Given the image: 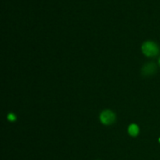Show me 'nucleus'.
I'll use <instances>...</instances> for the list:
<instances>
[{
    "mask_svg": "<svg viewBox=\"0 0 160 160\" xmlns=\"http://www.w3.org/2000/svg\"><path fill=\"white\" fill-rule=\"evenodd\" d=\"M142 52L148 57H154L157 56L159 52V46L155 42H150V41L145 42L142 45Z\"/></svg>",
    "mask_w": 160,
    "mask_h": 160,
    "instance_id": "f257e3e1",
    "label": "nucleus"
},
{
    "mask_svg": "<svg viewBox=\"0 0 160 160\" xmlns=\"http://www.w3.org/2000/svg\"><path fill=\"white\" fill-rule=\"evenodd\" d=\"M159 142H160V138H159Z\"/></svg>",
    "mask_w": 160,
    "mask_h": 160,
    "instance_id": "0eeeda50",
    "label": "nucleus"
},
{
    "mask_svg": "<svg viewBox=\"0 0 160 160\" xmlns=\"http://www.w3.org/2000/svg\"><path fill=\"white\" fill-rule=\"evenodd\" d=\"M7 119L9 120V121L13 122V121H15L16 120H17V117H16V116H15V114L9 113V115H8Z\"/></svg>",
    "mask_w": 160,
    "mask_h": 160,
    "instance_id": "39448f33",
    "label": "nucleus"
},
{
    "mask_svg": "<svg viewBox=\"0 0 160 160\" xmlns=\"http://www.w3.org/2000/svg\"><path fill=\"white\" fill-rule=\"evenodd\" d=\"M100 120L105 125L112 124L116 120V115L111 110L106 109L100 114Z\"/></svg>",
    "mask_w": 160,
    "mask_h": 160,
    "instance_id": "f03ea898",
    "label": "nucleus"
},
{
    "mask_svg": "<svg viewBox=\"0 0 160 160\" xmlns=\"http://www.w3.org/2000/svg\"><path fill=\"white\" fill-rule=\"evenodd\" d=\"M156 70H157V67L153 62H150V63L145 64L142 68V74L144 76H151L156 73Z\"/></svg>",
    "mask_w": 160,
    "mask_h": 160,
    "instance_id": "7ed1b4c3",
    "label": "nucleus"
},
{
    "mask_svg": "<svg viewBox=\"0 0 160 160\" xmlns=\"http://www.w3.org/2000/svg\"><path fill=\"white\" fill-rule=\"evenodd\" d=\"M159 66H160V58L159 59Z\"/></svg>",
    "mask_w": 160,
    "mask_h": 160,
    "instance_id": "423d86ee",
    "label": "nucleus"
},
{
    "mask_svg": "<svg viewBox=\"0 0 160 160\" xmlns=\"http://www.w3.org/2000/svg\"><path fill=\"white\" fill-rule=\"evenodd\" d=\"M128 133L131 136H133V137H135L138 134H139V128L138 125L134 124V123H132L129 126L128 128Z\"/></svg>",
    "mask_w": 160,
    "mask_h": 160,
    "instance_id": "20e7f679",
    "label": "nucleus"
}]
</instances>
